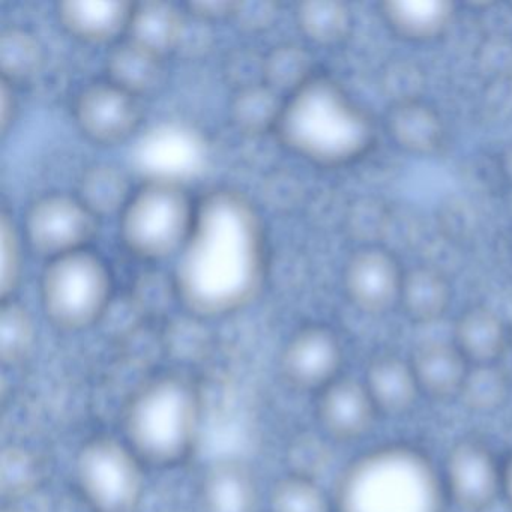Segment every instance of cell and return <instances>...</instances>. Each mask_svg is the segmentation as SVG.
Returning a JSON list of instances; mask_svg holds the SVG:
<instances>
[{
    "label": "cell",
    "instance_id": "11",
    "mask_svg": "<svg viewBox=\"0 0 512 512\" xmlns=\"http://www.w3.org/2000/svg\"><path fill=\"white\" fill-rule=\"evenodd\" d=\"M443 485L458 508L485 512L502 493V467L484 443L461 440L446 455Z\"/></svg>",
    "mask_w": 512,
    "mask_h": 512
},
{
    "label": "cell",
    "instance_id": "4",
    "mask_svg": "<svg viewBox=\"0 0 512 512\" xmlns=\"http://www.w3.org/2000/svg\"><path fill=\"white\" fill-rule=\"evenodd\" d=\"M122 424L125 442L146 466H179L199 442L202 391L182 374H158L134 389Z\"/></svg>",
    "mask_w": 512,
    "mask_h": 512
},
{
    "label": "cell",
    "instance_id": "22",
    "mask_svg": "<svg viewBox=\"0 0 512 512\" xmlns=\"http://www.w3.org/2000/svg\"><path fill=\"white\" fill-rule=\"evenodd\" d=\"M392 139L413 154H431L443 142V124L436 110L419 101H401L389 112Z\"/></svg>",
    "mask_w": 512,
    "mask_h": 512
},
{
    "label": "cell",
    "instance_id": "17",
    "mask_svg": "<svg viewBox=\"0 0 512 512\" xmlns=\"http://www.w3.org/2000/svg\"><path fill=\"white\" fill-rule=\"evenodd\" d=\"M164 56L124 38L110 47L106 56V79L143 100L166 82Z\"/></svg>",
    "mask_w": 512,
    "mask_h": 512
},
{
    "label": "cell",
    "instance_id": "5",
    "mask_svg": "<svg viewBox=\"0 0 512 512\" xmlns=\"http://www.w3.org/2000/svg\"><path fill=\"white\" fill-rule=\"evenodd\" d=\"M199 199L179 179L155 175L134 190L119 215V236L128 253L146 262L178 256L190 238Z\"/></svg>",
    "mask_w": 512,
    "mask_h": 512
},
{
    "label": "cell",
    "instance_id": "35",
    "mask_svg": "<svg viewBox=\"0 0 512 512\" xmlns=\"http://www.w3.org/2000/svg\"><path fill=\"white\" fill-rule=\"evenodd\" d=\"M187 14L202 22H218V20L233 19L238 8V2H191Z\"/></svg>",
    "mask_w": 512,
    "mask_h": 512
},
{
    "label": "cell",
    "instance_id": "3",
    "mask_svg": "<svg viewBox=\"0 0 512 512\" xmlns=\"http://www.w3.org/2000/svg\"><path fill=\"white\" fill-rule=\"evenodd\" d=\"M445 485L427 455L404 445L356 458L335 485L334 512H445Z\"/></svg>",
    "mask_w": 512,
    "mask_h": 512
},
{
    "label": "cell",
    "instance_id": "2",
    "mask_svg": "<svg viewBox=\"0 0 512 512\" xmlns=\"http://www.w3.org/2000/svg\"><path fill=\"white\" fill-rule=\"evenodd\" d=\"M275 137L296 157L337 169L370 152L376 128L367 110L340 83L316 74L284 100Z\"/></svg>",
    "mask_w": 512,
    "mask_h": 512
},
{
    "label": "cell",
    "instance_id": "34",
    "mask_svg": "<svg viewBox=\"0 0 512 512\" xmlns=\"http://www.w3.org/2000/svg\"><path fill=\"white\" fill-rule=\"evenodd\" d=\"M263 56L265 55L245 50H238L229 56L224 67V76L233 92L263 83Z\"/></svg>",
    "mask_w": 512,
    "mask_h": 512
},
{
    "label": "cell",
    "instance_id": "13",
    "mask_svg": "<svg viewBox=\"0 0 512 512\" xmlns=\"http://www.w3.org/2000/svg\"><path fill=\"white\" fill-rule=\"evenodd\" d=\"M377 413L364 382L352 377H338L317 394V421L337 442L361 440L373 428Z\"/></svg>",
    "mask_w": 512,
    "mask_h": 512
},
{
    "label": "cell",
    "instance_id": "23",
    "mask_svg": "<svg viewBox=\"0 0 512 512\" xmlns=\"http://www.w3.org/2000/svg\"><path fill=\"white\" fill-rule=\"evenodd\" d=\"M136 188L124 170L115 164L95 163L83 170L77 188V197L98 218L121 215Z\"/></svg>",
    "mask_w": 512,
    "mask_h": 512
},
{
    "label": "cell",
    "instance_id": "31",
    "mask_svg": "<svg viewBox=\"0 0 512 512\" xmlns=\"http://www.w3.org/2000/svg\"><path fill=\"white\" fill-rule=\"evenodd\" d=\"M34 319L25 305L5 299L0 307V358L7 365H19L31 355L37 338Z\"/></svg>",
    "mask_w": 512,
    "mask_h": 512
},
{
    "label": "cell",
    "instance_id": "7",
    "mask_svg": "<svg viewBox=\"0 0 512 512\" xmlns=\"http://www.w3.org/2000/svg\"><path fill=\"white\" fill-rule=\"evenodd\" d=\"M146 467L124 437L97 434L77 451L74 478L92 512H136L145 499Z\"/></svg>",
    "mask_w": 512,
    "mask_h": 512
},
{
    "label": "cell",
    "instance_id": "10",
    "mask_svg": "<svg viewBox=\"0 0 512 512\" xmlns=\"http://www.w3.org/2000/svg\"><path fill=\"white\" fill-rule=\"evenodd\" d=\"M343 362V346L335 332L323 325H307L284 344L280 370L293 389L319 394L341 377Z\"/></svg>",
    "mask_w": 512,
    "mask_h": 512
},
{
    "label": "cell",
    "instance_id": "28",
    "mask_svg": "<svg viewBox=\"0 0 512 512\" xmlns=\"http://www.w3.org/2000/svg\"><path fill=\"white\" fill-rule=\"evenodd\" d=\"M313 58L301 44L281 43L263 56V83L287 98L316 76Z\"/></svg>",
    "mask_w": 512,
    "mask_h": 512
},
{
    "label": "cell",
    "instance_id": "24",
    "mask_svg": "<svg viewBox=\"0 0 512 512\" xmlns=\"http://www.w3.org/2000/svg\"><path fill=\"white\" fill-rule=\"evenodd\" d=\"M284 100L265 83L248 86L233 92L229 106V118L236 131L248 137L275 134Z\"/></svg>",
    "mask_w": 512,
    "mask_h": 512
},
{
    "label": "cell",
    "instance_id": "9",
    "mask_svg": "<svg viewBox=\"0 0 512 512\" xmlns=\"http://www.w3.org/2000/svg\"><path fill=\"white\" fill-rule=\"evenodd\" d=\"M73 118L86 140L97 146L122 145L142 127V100L107 79L80 89Z\"/></svg>",
    "mask_w": 512,
    "mask_h": 512
},
{
    "label": "cell",
    "instance_id": "20",
    "mask_svg": "<svg viewBox=\"0 0 512 512\" xmlns=\"http://www.w3.org/2000/svg\"><path fill=\"white\" fill-rule=\"evenodd\" d=\"M454 344L470 365L496 364L508 347V331L494 311L473 307L458 317Z\"/></svg>",
    "mask_w": 512,
    "mask_h": 512
},
{
    "label": "cell",
    "instance_id": "25",
    "mask_svg": "<svg viewBox=\"0 0 512 512\" xmlns=\"http://www.w3.org/2000/svg\"><path fill=\"white\" fill-rule=\"evenodd\" d=\"M451 302L448 281L430 268L404 272L398 304L412 322L433 323L442 319Z\"/></svg>",
    "mask_w": 512,
    "mask_h": 512
},
{
    "label": "cell",
    "instance_id": "37",
    "mask_svg": "<svg viewBox=\"0 0 512 512\" xmlns=\"http://www.w3.org/2000/svg\"><path fill=\"white\" fill-rule=\"evenodd\" d=\"M0 124L2 131L7 134L11 125L16 122L17 113H19V98H17V86L2 80V89H0Z\"/></svg>",
    "mask_w": 512,
    "mask_h": 512
},
{
    "label": "cell",
    "instance_id": "6",
    "mask_svg": "<svg viewBox=\"0 0 512 512\" xmlns=\"http://www.w3.org/2000/svg\"><path fill=\"white\" fill-rule=\"evenodd\" d=\"M113 298V275L91 248L47 260L40 280L44 316L55 328L79 332L103 319Z\"/></svg>",
    "mask_w": 512,
    "mask_h": 512
},
{
    "label": "cell",
    "instance_id": "12",
    "mask_svg": "<svg viewBox=\"0 0 512 512\" xmlns=\"http://www.w3.org/2000/svg\"><path fill=\"white\" fill-rule=\"evenodd\" d=\"M403 277V269L388 251L364 248L347 262L344 290L350 302L364 313H385L398 304Z\"/></svg>",
    "mask_w": 512,
    "mask_h": 512
},
{
    "label": "cell",
    "instance_id": "29",
    "mask_svg": "<svg viewBox=\"0 0 512 512\" xmlns=\"http://www.w3.org/2000/svg\"><path fill=\"white\" fill-rule=\"evenodd\" d=\"M268 512H334V502L305 473L283 476L268 494Z\"/></svg>",
    "mask_w": 512,
    "mask_h": 512
},
{
    "label": "cell",
    "instance_id": "26",
    "mask_svg": "<svg viewBox=\"0 0 512 512\" xmlns=\"http://www.w3.org/2000/svg\"><path fill=\"white\" fill-rule=\"evenodd\" d=\"M44 47L34 32L22 26H7L0 32L2 80L19 86L34 79L44 67Z\"/></svg>",
    "mask_w": 512,
    "mask_h": 512
},
{
    "label": "cell",
    "instance_id": "18",
    "mask_svg": "<svg viewBox=\"0 0 512 512\" xmlns=\"http://www.w3.org/2000/svg\"><path fill=\"white\" fill-rule=\"evenodd\" d=\"M364 385L377 412L389 416L409 413L421 394L410 362L397 355L371 359L365 368Z\"/></svg>",
    "mask_w": 512,
    "mask_h": 512
},
{
    "label": "cell",
    "instance_id": "32",
    "mask_svg": "<svg viewBox=\"0 0 512 512\" xmlns=\"http://www.w3.org/2000/svg\"><path fill=\"white\" fill-rule=\"evenodd\" d=\"M0 239H2V272H0V298L11 299L22 281L23 247L25 236L20 233L14 218L7 211L2 212L0 220Z\"/></svg>",
    "mask_w": 512,
    "mask_h": 512
},
{
    "label": "cell",
    "instance_id": "27",
    "mask_svg": "<svg viewBox=\"0 0 512 512\" xmlns=\"http://www.w3.org/2000/svg\"><path fill=\"white\" fill-rule=\"evenodd\" d=\"M301 34L316 46L340 44L352 28V14L346 4L335 0H311L299 4L295 13Z\"/></svg>",
    "mask_w": 512,
    "mask_h": 512
},
{
    "label": "cell",
    "instance_id": "38",
    "mask_svg": "<svg viewBox=\"0 0 512 512\" xmlns=\"http://www.w3.org/2000/svg\"><path fill=\"white\" fill-rule=\"evenodd\" d=\"M502 493L512 508V454L502 467Z\"/></svg>",
    "mask_w": 512,
    "mask_h": 512
},
{
    "label": "cell",
    "instance_id": "16",
    "mask_svg": "<svg viewBox=\"0 0 512 512\" xmlns=\"http://www.w3.org/2000/svg\"><path fill=\"white\" fill-rule=\"evenodd\" d=\"M419 391L434 400L458 397L470 364L454 343L430 341L416 347L410 358Z\"/></svg>",
    "mask_w": 512,
    "mask_h": 512
},
{
    "label": "cell",
    "instance_id": "14",
    "mask_svg": "<svg viewBox=\"0 0 512 512\" xmlns=\"http://www.w3.org/2000/svg\"><path fill=\"white\" fill-rule=\"evenodd\" d=\"M202 512H260L262 493L253 470L239 460H220L208 467L199 482Z\"/></svg>",
    "mask_w": 512,
    "mask_h": 512
},
{
    "label": "cell",
    "instance_id": "15",
    "mask_svg": "<svg viewBox=\"0 0 512 512\" xmlns=\"http://www.w3.org/2000/svg\"><path fill=\"white\" fill-rule=\"evenodd\" d=\"M133 4L115 0L62 2L56 16L64 31L88 44H113L127 37Z\"/></svg>",
    "mask_w": 512,
    "mask_h": 512
},
{
    "label": "cell",
    "instance_id": "30",
    "mask_svg": "<svg viewBox=\"0 0 512 512\" xmlns=\"http://www.w3.org/2000/svg\"><path fill=\"white\" fill-rule=\"evenodd\" d=\"M509 392L508 374L499 365H470L458 398L470 412L491 413L506 403Z\"/></svg>",
    "mask_w": 512,
    "mask_h": 512
},
{
    "label": "cell",
    "instance_id": "33",
    "mask_svg": "<svg viewBox=\"0 0 512 512\" xmlns=\"http://www.w3.org/2000/svg\"><path fill=\"white\" fill-rule=\"evenodd\" d=\"M40 466L31 452L13 446L2 455V490L11 497L28 493L37 484Z\"/></svg>",
    "mask_w": 512,
    "mask_h": 512
},
{
    "label": "cell",
    "instance_id": "40",
    "mask_svg": "<svg viewBox=\"0 0 512 512\" xmlns=\"http://www.w3.org/2000/svg\"><path fill=\"white\" fill-rule=\"evenodd\" d=\"M4 512H17V511H14V509H10V511H7V509H5Z\"/></svg>",
    "mask_w": 512,
    "mask_h": 512
},
{
    "label": "cell",
    "instance_id": "1",
    "mask_svg": "<svg viewBox=\"0 0 512 512\" xmlns=\"http://www.w3.org/2000/svg\"><path fill=\"white\" fill-rule=\"evenodd\" d=\"M268 266L265 224L253 202L233 188L203 194L172 275L185 310L199 319L244 310L262 292Z\"/></svg>",
    "mask_w": 512,
    "mask_h": 512
},
{
    "label": "cell",
    "instance_id": "36",
    "mask_svg": "<svg viewBox=\"0 0 512 512\" xmlns=\"http://www.w3.org/2000/svg\"><path fill=\"white\" fill-rule=\"evenodd\" d=\"M250 5L253 13L247 10L244 7V4H238V8H236L235 17L233 20L236 22H241L242 25L250 26V28H266V26L271 25L275 19V13H278L275 5L272 4H259V10L256 11V5Z\"/></svg>",
    "mask_w": 512,
    "mask_h": 512
},
{
    "label": "cell",
    "instance_id": "8",
    "mask_svg": "<svg viewBox=\"0 0 512 512\" xmlns=\"http://www.w3.org/2000/svg\"><path fill=\"white\" fill-rule=\"evenodd\" d=\"M100 218L77 194L50 193L29 205L23 236L47 260L86 250L97 236Z\"/></svg>",
    "mask_w": 512,
    "mask_h": 512
},
{
    "label": "cell",
    "instance_id": "21",
    "mask_svg": "<svg viewBox=\"0 0 512 512\" xmlns=\"http://www.w3.org/2000/svg\"><path fill=\"white\" fill-rule=\"evenodd\" d=\"M386 25L404 40L424 43L440 37L451 25L454 8L437 0L386 2L382 5Z\"/></svg>",
    "mask_w": 512,
    "mask_h": 512
},
{
    "label": "cell",
    "instance_id": "19",
    "mask_svg": "<svg viewBox=\"0 0 512 512\" xmlns=\"http://www.w3.org/2000/svg\"><path fill=\"white\" fill-rule=\"evenodd\" d=\"M187 29V13L161 0L133 4L128 40L169 58L181 46Z\"/></svg>",
    "mask_w": 512,
    "mask_h": 512
},
{
    "label": "cell",
    "instance_id": "39",
    "mask_svg": "<svg viewBox=\"0 0 512 512\" xmlns=\"http://www.w3.org/2000/svg\"><path fill=\"white\" fill-rule=\"evenodd\" d=\"M508 170H509V173H511V176H512V155H511V157H509Z\"/></svg>",
    "mask_w": 512,
    "mask_h": 512
}]
</instances>
